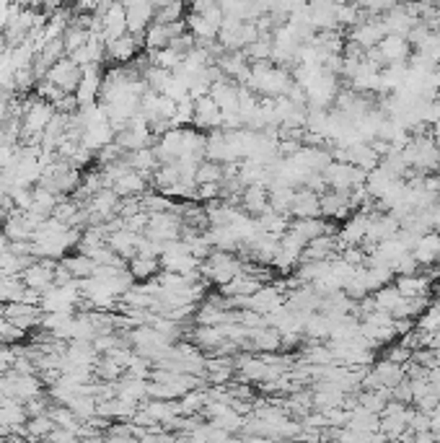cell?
I'll return each instance as SVG.
<instances>
[{"instance_id": "obj_1", "label": "cell", "mask_w": 440, "mask_h": 443, "mask_svg": "<svg viewBox=\"0 0 440 443\" xmlns=\"http://www.w3.org/2000/svg\"><path fill=\"white\" fill-rule=\"evenodd\" d=\"M47 80L50 83H55L60 91L65 93V96H75V88H78L80 83V68L75 63H73L70 58H63L57 65H52L50 73H47Z\"/></svg>"}, {"instance_id": "obj_2", "label": "cell", "mask_w": 440, "mask_h": 443, "mask_svg": "<svg viewBox=\"0 0 440 443\" xmlns=\"http://www.w3.org/2000/svg\"><path fill=\"white\" fill-rule=\"evenodd\" d=\"M153 16H156V6H150L145 0H137V3H127L125 6V19H127V34L132 36H145L148 26L153 24Z\"/></svg>"}, {"instance_id": "obj_3", "label": "cell", "mask_w": 440, "mask_h": 443, "mask_svg": "<svg viewBox=\"0 0 440 443\" xmlns=\"http://www.w3.org/2000/svg\"><path fill=\"white\" fill-rule=\"evenodd\" d=\"M101 73L99 65H88V68H80V83L75 88V101L78 107H91L96 104V96L101 93Z\"/></svg>"}, {"instance_id": "obj_4", "label": "cell", "mask_w": 440, "mask_h": 443, "mask_svg": "<svg viewBox=\"0 0 440 443\" xmlns=\"http://www.w3.org/2000/svg\"><path fill=\"white\" fill-rule=\"evenodd\" d=\"M192 125H199V127H218V125H223V112H220V107L210 96H202V99L194 101Z\"/></svg>"}, {"instance_id": "obj_5", "label": "cell", "mask_w": 440, "mask_h": 443, "mask_svg": "<svg viewBox=\"0 0 440 443\" xmlns=\"http://www.w3.org/2000/svg\"><path fill=\"white\" fill-rule=\"evenodd\" d=\"M145 182H148V179L142 177V174L130 172L122 179H117V182L112 184V189L120 200H132V197H142V192H145Z\"/></svg>"}, {"instance_id": "obj_6", "label": "cell", "mask_w": 440, "mask_h": 443, "mask_svg": "<svg viewBox=\"0 0 440 443\" xmlns=\"http://www.w3.org/2000/svg\"><path fill=\"white\" fill-rule=\"evenodd\" d=\"M137 47H140L137 36L125 34V36H120L117 42H109L107 44V58L114 60V63H125V60H132V58H135V55H137Z\"/></svg>"}, {"instance_id": "obj_7", "label": "cell", "mask_w": 440, "mask_h": 443, "mask_svg": "<svg viewBox=\"0 0 440 443\" xmlns=\"http://www.w3.org/2000/svg\"><path fill=\"white\" fill-rule=\"evenodd\" d=\"M63 267L73 275V280H88L93 278V272H96V262L91 257H85V254H75V257H65L63 259Z\"/></svg>"}, {"instance_id": "obj_8", "label": "cell", "mask_w": 440, "mask_h": 443, "mask_svg": "<svg viewBox=\"0 0 440 443\" xmlns=\"http://www.w3.org/2000/svg\"><path fill=\"white\" fill-rule=\"evenodd\" d=\"M241 200H243V205H246V210H251V213H267V207H270L264 184H248L246 189H243Z\"/></svg>"}, {"instance_id": "obj_9", "label": "cell", "mask_w": 440, "mask_h": 443, "mask_svg": "<svg viewBox=\"0 0 440 443\" xmlns=\"http://www.w3.org/2000/svg\"><path fill=\"white\" fill-rule=\"evenodd\" d=\"M223 179H226V169L215 161H207V164H199L197 166V174H194V184L202 187V184H223Z\"/></svg>"}, {"instance_id": "obj_10", "label": "cell", "mask_w": 440, "mask_h": 443, "mask_svg": "<svg viewBox=\"0 0 440 443\" xmlns=\"http://www.w3.org/2000/svg\"><path fill=\"white\" fill-rule=\"evenodd\" d=\"M127 267H130V275H132L135 280H150L158 270H161V262H158V259H150V257H135Z\"/></svg>"}, {"instance_id": "obj_11", "label": "cell", "mask_w": 440, "mask_h": 443, "mask_svg": "<svg viewBox=\"0 0 440 443\" xmlns=\"http://www.w3.org/2000/svg\"><path fill=\"white\" fill-rule=\"evenodd\" d=\"M55 420H52L50 415H39V417H28L26 420V436L28 438H47L55 430Z\"/></svg>"}, {"instance_id": "obj_12", "label": "cell", "mask_w": 440, "mask_h": 443, "mask_svg": "<svg viewBox=\"0 0 440 443\" xmlns=\"http://www.w3.org/2000/svg\"><path fill=\"white\" fill-rule=\"evenodd\" d=\"M182 3H164V6H156V16H153V24H179V16H182Z\"/></svg>"}, {"instance_id": "obj_13", "label": "cell", "mask_w": 440, "mask_h": 443, "mask_svg": "<svg viewBox=\"0 0 440 443\" xmlns=\"http://www.w3.org/2000/svg\"><path fill=\"white\" fill-rule=\"evenodd\" d=\"M438 254H440V239L438 236L419 239V244H417V259L419 262H433Z\"/></svg>"}, {"instance_id": "obj_14", "label": "cell", "mask_w": 440, "mask_h": 443, "mask_svg": "<svg viewBox=\"0 0 440 443\" xmlns=\"http://www.w3.org/2000/svg\"><path fill=\"white\" fill-rule=\"evenodd\" d=\"M381 52H384V58L386 60H397V58H402L407 52V44L399 39V36H389V39H384L381 42Z\"/></svg>"}, {"instance_id": "obj_15", "label": "cell", "mask_w": 440, "mask_h": 443, "mask_svg": "<svg viewBox=\"0 0 440 443\" xmlns=\"http://www.w3.org/2000/svg\"><path fill=\"white\" fill-rule=\"evenodd\" d=\"M8 246H11V241H8V236L3 234V231H0V254H3V251H8Z\"/></svg>"}]
</instances>
